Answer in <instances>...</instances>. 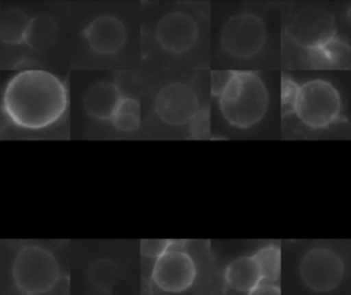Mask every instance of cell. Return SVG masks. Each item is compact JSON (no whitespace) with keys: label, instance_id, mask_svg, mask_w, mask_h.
<instances>
[{"label":"cell","instance_id":"6da1fadb","mask_svg":"<svg viewBox=\"0 0 351 295\" xmlns=\"http://www.w3.org/2000/svg\"><path fill=\"white\" fill-rule=\"evenodd\" d=\"M69 106L67 88L55 74L27 69L16 73L5 85L1 110L15 126L29 130L58 122Z\"/></svg>","mask_w":351,"mask_h":295},{"label":"cell","instance_id":"7a4b0ae2","mask_svg":"<svg viewBox=\"0 0 351 295\" xmlns=\"http://www.w3.org/2000/svg\"><path fill=\"white\" fill-rule=\"evenodd\" d=\"M225 121L247 129L265 117L269 107V92L262 78L254 71H232V77L218 97Z\"/></svg>","mask_w":351,"mask_h":295},{"label":"cell","instance_id":"3957f363","mask_svg":"<svg viewBox=\"0 0 351 295\" xmlns=\"http://www.w3.org/2000/svg\"><path fill=\"white\" fill-rule=\"evenodd\" d=\"M11 276L21 295H43L58 284L60 266L49 250L29 244L15 254Z\"/></svg>","mask_w":351,"mask_h":295},{"label":"cell","instance_id":"277c9868","mask_svg":"<svg viewBox=\"0 0 351 295\" xmlns=\"http://www.w3.org/2000/svg\"><path fill=\"white\" fill-rule=\"evenodd\" d=\"M341 113V99L329 81L315 78L299 85L295 114L310 129H322L336 122Z\"/></svg>","mask_w":351,"mask_h":295},{"label":"cell","instance_id":"5b68a950","mask_svg":"<svg viewBox=\"0 0 351 295\" xmlns=\"http://www.w3.org/2000/svg\"><path fill=\"white\" fill-rule=\"evenodd\" d=\"M221 49L234 58L247 59L261 52L266 43V26L252 12L232 15L221 32Z\"/></svg>","mask_w":351,"mask_h":295},{"label":"cell","instance_id":"8992f818","mask_svg":"<svg viewBox=\"0 0 351 295\" xmlns=\"http://www.w3.org/2000/svg\"><path fill=\"white\" fill-rule=\"evenodd\" d=\"M298 270L302 283L314 292L333 291L344 277L343 259L336 251L324 246L307 250L299 261Z\"/></svg>","mask_w":351,"mask_h":295},{"label":"cell","instance_id":"52a82bcc","mask_svg":"<svg viewBox=\"0 0 351 295\" xmlns=\"http://www.w3.org/2000/svg\"><path fill=\"white\" fill-rule=\"evenodd\" d=\"M196 276L195 259L185 250L177 247L176 241L155 259L151 272L155 287L170 294H180L191 288Z\"/></svg>","mask_w":351,"mask_h":295},{"label":"cell","instance_id":"ba28073f","mask_svg":"<svg viewBox=\"0 0 351 295\" xmlns=\"http://www.w3.org/2000/svg\"><path fill=\"white\" fill-rule=\"evenodd\" d=\"M288 34L299 47L319 51L336 38L335 18L324 8L304 7L292 16Z\"/></svg>","mask_w":351,"mask_h":295},{"label":"cell","instance_id":"9c48e42d","mask_svg":"<svg viewBox=\"0 0 351 295\" xmlns=\"http://www.w3.org/2000/svg\"><path fill=\"white\" fill-rule=\"evenodd\" d=\"M199 111L196 92L184 82L165 85L155 97V113L162 122L170 126H182L195 118Z\"/></svg>","mask_w":351,"mask_h":295},{"label":"cell","instance_id":"30bf717a","mask_svg":"<svg viewBox=\"0 0 351 295\" xmlns=\"http://www.w3.org/2000/svg\"><path fill=\"white\" fill-rule=\"evenodd\" d=\"M158 44L167 52L181 55L191 51L199 37L196 21L186 12L173 11L163 15L155 29Z\"/></svg>","mask_w":351,"mask_h":295},{"label":"cell","instance_id":"8fae6325","mask_svg":"<svg viewBox=\"0 0 351 295\" xmlns=\"http://www.w3.org/2000/svg\"><path fill=\"white\" fill-rule=\"evenodd\" d=\"M86 45L99 55H115L126 43L128 32L123 22L114 15H99L82 32Z\"/></svg>","mask_w":351,"mask_h":295},{"label":"cell","instance_id":"7c38bea8","mask_svg":"<svg viewBox=\"0 0 351 295\" xmlns=\"http://www.w3.org/2000/svg\"><path fill=\"white\" fill-rule=\"evenodd\" d=\"M119 86L112 81H97L84 95V110L96 121H110L118 103L122 99Z\"/></svg>","mask_w":351,"mask_h":295},{"label":"cell","instance_id":"4fadbf2b","mask_svg":"<svg viewBox=\"0 0 351 295\" xmlns=\"http://www.w3.org/2000/svg\"><path fill=\"white\" fill-rule=\"evenodd\" d=\"M223 279L232 290L247 294L262 281V274L254 255H241L226 265Z\"/></svg>","mask_w":351,"mask_h":295},{"label":"cell","instance_id":"5bb4252c","mask_svg":"<svg viewBox=\"0 0 351 295\" xmlns=\"http://www.w3.org/2000/svg\"><path fill=\"white\" fill-rule=\"evenodd\" d=\"M58 25L49 15H36L30 18L25 44L33 51H45L56 40Z\"/></svg>","mask_w":351,"mask_h":295},{"label":"cell","instance_id":"9a60e30c","mask_svg":"<svg viewBox=\"0 0 351 295\" xmlns=\"http://www.w3.org/2000/svg\"><path fill=\"white\" fill-rule=\"evenodd\" d=\"M30 16L18 8H5L0 12V41L8 45L25 43Z\"/></svg>","mask_w":351,"mask_h":295},{"label":"cell","instance_id":"2e32d148","mask_svg":"<svg viewBox=\"0 0 351 295\" xmlns=\"http://www.w3.org/2000/svg\"><path fill=\"white\" fill-rule=\"evenodd\" d=\"M88 280L100 291L112 290L121 280V269L117 262L108 258L95 259L86 270Z\"/></svg>","mask_w":351,"mask_h":295},{"label":"cell","instance_id":"e0dca14e","mask_svg":"<svg viewBox=\"0 0 351 295\" xmlns=\"http://www.w3.org/2000/svg\"><path fill=\"white\" fill-rule=\"evenodd\" d=\"M110 122L119 132H136L141 123L140 102L132 96H122Z\"/></svg>","mask_w":351,"mask_h":295},{"label":"cell","instance_id":"ac0fdd59","mask_svg":"<svg viewBox=\"0 0 351 295\" xmlns=\"http://www.w3.org/2000/svg\"><path fill=\"white\" fill-rule=\"evenodd\" d=\"M258 262L262 280L277 283L281 273V250L276 244H267L261 247L252 254Z\"/></svg>","mask_w":351,"mask_h":295},{"label":"cell","instance_id":"d6986e66","mask_svg":"<svg viewBox=\"0 0 351 295\" xmlns=\"http://www.w3.org/2000/svg\"><path fill=\"white\" fill-rule=\"evenodd\" d=\"M298 91H299V85L293 80L284 75L282 85H281V107H282L284 115L295 113Z\"/></svg>","mask_w":351,"mask_h":295},{"label":"cell","instance_id":"ffe728a7","mask_svg":"<svg viewBox=\"0 0 351 295\" xmlns=\"http://www.w3.org/2000/svg\"><path fill=\"white\" fill-rule=\"evenodd\" d=\"M173 243L174 240H169V239H143L140 241V252L143 257L156 259Z\"/></svg>","mask_w":351,"mask_h":295},{"label":"cell","instance_id":"44dd1931","mask_svg":"<svg viewBox=\"0 0 351 295\" xmlns=\"http://www.w3.org/2000/svg\"><path fill=\"white\" fill-rule=\"evenodd\" d=\"M232 77V71H213L211 74V93L217 97L222 93Z\"/></svg>","mask_w":351,"mask_h":295},{"label":"cell","instance_id":"7402d4cb","mask_svg":"<svg viewBox=\"0 0 351 295\" xmlns=\"http://www.w3.org/2000/svg\"><path fill=\"white\" fill-rule=\"evenodd\" d=\"M247 295H281V290L277 283L262 280L251 291H248Z\"/></svg>","mask_w":351,"mask_h":295},{"label":"cell","instance_id":"603a6c76","mask_svg":"<svg viewBox=\"0 0 351 295\" xmlns=\"http://www.w3.org/2000/svg\"><path fill=\"white\" fill-rule=\"evenodd\" d=\"M7 122H8V119L5 118V115L3 114V115H0V139L5 134V132H7Z\"/></svg>","mask_w":351,"mask_h":295},{"label":"cell","instance_id":"cb8c5ba5","mask_svg":"<svg viewBox=\"0 0 351 295\" xmlns=\"http://www.w3.org/2000/svg\"><path fill=\"white\" fill-rule=\"evenodd\" d=\"M348 250H350V257H351V243L348 244Z\"/></svg>","mask_w":351,"mask_h":295}]
</instances>
